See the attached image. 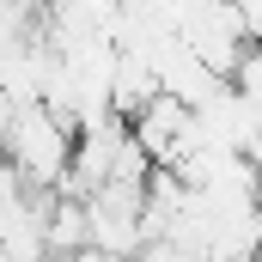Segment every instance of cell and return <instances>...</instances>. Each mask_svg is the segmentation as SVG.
I'll list each match as a JSON object with an SVG mask.
<instances>
[{
	"label": "cell",
	"instance_id": "obj_2",
	"mask_svg": "<svg viewBox=\"0 0 262 262\" xmlns=\"http://www.w3.org/2000/svg\"><path fill=\"white\" fill-rule=\"evenodd\" d=\"M134 262H207L195 244H177V238H146Z\"/></svg>",
	"mask_w": 262,
	"mask_h": 262
},
{
	"label": "cell",
	"instance_id": "obj_1",
	"mask_svg": "<svg viewBox=\"0 0 262 262\" xmlns=\"http://www.w3.org/2000/svg\"><path fill=\"white\" fill-rule=\"evenodd\" d=\"M0 159L18 171V183H25L31 195H49V189H61V177H67V159H73V128H67V122H55L43 104H25V110L12 116V134H6Z\"/></svg>",
	"mask_w": 262,
	"mask_h": 262
}]
</instances>
